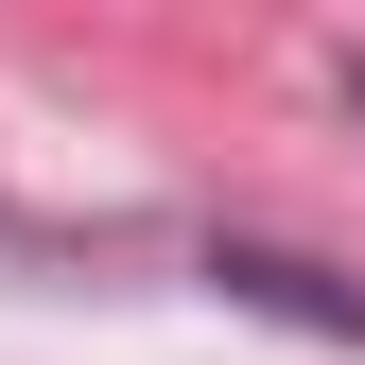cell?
<instances>
[{"mask_svg": "<svg viewBox=\"0 0 365 365\" xmlns=\"http://www.w3.org/2000/svg\"><path fill=\"white\" fill-rule=\"evenodd\" d=\"M192 279H209L226 313H261V331L365 348V279H348V261H296V244H244V226H209V244H192Z\"/></svg>", "mask_w": 365, "mask_h": 365, "instance_id": "obj_1", "label": "cell"}]
</instances>
